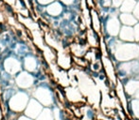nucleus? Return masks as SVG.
Here are the masks:
<instances>
[{
    "mask_svg": "<svg viewBox=\"0 0 139 120\" xmlns=\"http://www.w3.org/2000/svg\"><path fill=\"white\" fill-rule=\"evenodd\" d=\"M134 8V0H125L123 2V6L121 8V11H132Z\"/></svg>",
    "mask_w": 139,
    "mask_h": 120,
    "instance_id": "nucleus-8",
    "label": "nucleus"
},
{
    "mask_svg": "<svg viewBox=\"0 0 139 120\" xmlns=\"http://www.w3.org/2000/svg\"><path fill=\"white\" fill-rule=\"evenodd\" d=\"M37 120H54L53 114L50 109H45L38 115Z\"/></svg>",
    "mask_w": 139,
    "mask_h": 120,
    "instance_id": "nucleus-6",
    "label": "nucleus"
},
{
    "mask_svg": "<svg viewBox=\"0 0 139 120\" xmlns=\"http://www.w3.org/2000/svg\"><path fill=\"white\" fill-rule=\"evenodd\" d=\"M42 111H43L42 105L39 102H37L36 100L31 99L28 106H27V110H26V112H25V115H26V116L30 117V118H37L38 115L41 114Z\"/></svg>",
    "mask_w": 139,
    "mask_h": 120,
    "instance_id": "nucleus-1",
    "label": "nucleus"
},
{
    "mask_svg": "<svg viewBox=\"0 0 139 120\" xmlns=\"http://www.w3.org/2000/svg\"><path fill=\"white\" fill-rule=\"evenodd\" d=\"M110 23L111 24H109V26H108V29H109L110 34L116 35L119 31V22L117 19H111Z\"/></svg>",
    "mask_w": 139,
    "mask_h": 120,
    "instance_id": "nucleus-4",
    "label": "nucleus"
},
{
    "mask_svg": "<svg viewBox=\"0 0 139 120\" xmlns=\"http://www.w3.org/2000/svg\"><path fill=\"white\" fill-rule=\"evenodd\" d=\"M120 19L121 21L123 22V24L127 25V26H133L136 24V20L134 17V15L132 14H128V13H124L120 16Z\"/></svg>",
    "mask_w": 139,
    "mask_h": 120,
    "instance_id": "nucleus-5",
    "label": "nucleus"
},
{
    "mask_svg": "<svg viewBox=\"0 0 139 120\" xmlns=\"http://www.w3.org/2000/svg\"><path fill=\"white\" fill-rule=\"evenodd\" d=\"M2 118H3V114H2V110L0 107V120H2Z\"/></svg>",
    "mask_w": 139,
    "mask_h": 120,
    "instance_id": "nucleus-14",
    "label": "nucleus"
},
{
    "mask_svg": "<svg viewBox=\"0 0 139 120\" xmlns=\"http://www.w3.org/2000/svg\"><path fill=\"white\" fill-rule=\"evenodd\" d=\"M18 120H32L31 118H29V117H27V116H21V117H19Z\"/></svg>",
    "mask_w": 139,
    "mask_h": 120,
    "instance_id": "nucleus-13",
    "label": "nucleus"
},
{
    "mask_svg": "<svg viewBox=\"0 0 139 120\" xmlns=\"http://www.w3.org/2000/svg\"><path fill=\"white\" fill-rule=\"evenodd\" d=\"M134 14H135V16L139 19V4L137 5V7H136V10L134 11Z\"/></svg>",
    "mask_w": 139,
    "mask_h": 120,
    "instance_id": "nucleus-12",
    "label": "nucleus"
},
{
    "mask_svg": "<svg viewBox=\"0 0 139 120\" xmlns=\"http://www.w3.org/2000/svg\"><path fill=\"white\" fill-rule=\"evenodd\" d=\"M122 2H123V0H113V3H114V5L116 6V7L119 6Z\"/></svg>",
    "mask_w": 139,
    "mask_h": 120,
    "instance_id": "nucleus-11",
    "label": "nucleus"
},
{
    "mask_svg": "<svg viewBox=\"0 0 139 120\" xmlns=\"http://www.w3.org/2000/svg\"><path fill=\"white\" fill-rule=\"evenodd\" d=\"M136 97H137V99H139V91L137 92V95H136Z\"/></svg>",
    "mask_w": 139,
    "mask_h": 120,
    "instance_id": "nucleus-15",
    "label": "nucleus"
},
{
    "mask_svg": "<svg viewBox=\"0 0 139 120\" xmlns=\"http://www.w3.org/2000/svg\"><path fill=\"white\" fill-rule=\"evenodd\" d=\"M120 38H121V40H129V41L134 40V29H132L129 26L123 27L122 31H121V34H120Z\"/></svg>",
    "mask_w": 139,
    "mask_h": 120,
    "instance_id": "nucleus-3",
    "label": "nucleus"
},
{
    "mask_svg": "<svg viewBox=\"0 0 139 120\" xmlns=\"http://www.w3.org/2000/svg\"><path fill=\"white\" fill-rule=\"evenodd\" d=\"M133 113L137 118H139V101L137 100L133 101Z\"/></svg>",
    "mask_w": 139,
    "mask_h": 120,
    "instance_id": "nucleus-9",
    "label": "nucleus"
},
{
    "mask_svg": "<svg viewBox=\"0 0 139 120\" xmlns=\"http://www.w3.org/2000/svg\"><path fill=\"white\" fill-rule=\"evenodd\" d=\"M139 82H131L127 85V92L129 94H134L138 92L139 90Z\"/></svg>",
    "mask_w": 139,
    "mask_h": 120,
    "instance_id": "nucleus-7",
    "label": "nucleus"
},
{
    "mask_svg": "<svg viewBox=\"0 0 139 120\" xmlns=\"http://www.w3.org/2000/svg\"><path fill=\"white\" fill-rule=\"evenodd\" d=\"M134 38H136V40H139V24L136 25L134 29Z\"/></svg>",
    "mask_w": 139,
    "mask_h": 120,
    "instance_id": "nucleus-10",
    "label": "nucleus"
},
{
    "mask_svg": "<svg viewBox=\"0 0 139 120\" xmlns=\"http://www.w3.org/2000/svg\"><path fill=\"white\" fill-rule=\"evenodd\" d=\"M66 97H67L68 100L72 101V102H76V103L77 102H80V100L82 99H81L82 96L78 91V89H74V88L67 89V91H66Z\"/></svg>",
    "mask_w": 139,
    "mask_h": 120,
    "instance_id": "nucleus-2",
    "label": "nucleus"
}]
</instances>
